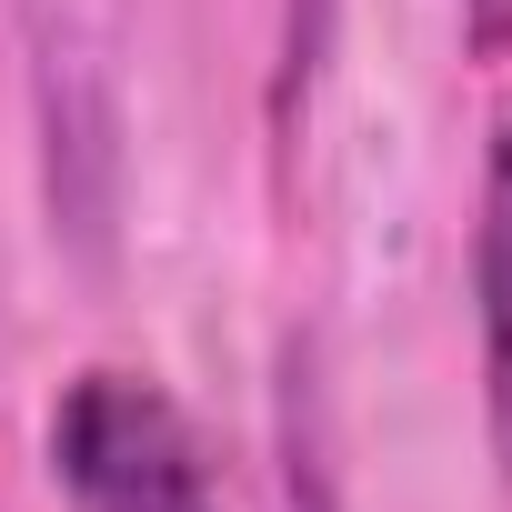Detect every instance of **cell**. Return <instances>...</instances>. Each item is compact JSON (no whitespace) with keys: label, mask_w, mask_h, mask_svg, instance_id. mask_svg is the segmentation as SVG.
<instances>
[{"label":"cell","mask_w":512,"mask_h":512,"mask_svg":"<svg viewBox=\"0 0 512 512\" xmlns=\"http://www.w3.org/2000/svg\"><path fill=\"white\" fill-rule=\"evenodd\" d=\"M472 322H482V422L512 472V111L482 151V211H472Z\"/></svg>","instance_id":"2"},{"label":"cell","mask_w":512,"mask_h":512,"mask_svg":"<svg viewBox=\"0 0 512 512\" xmlns=\"http://www.w3.org/2000/svg\"><path fill=\"white\" fill-rule=\"evenodd\" d=\"M462 11V51L472 61H512V0H452Z\"/></svg>","instance_id":"3"},{"label":"cell","mask_w":512,"mask_h":512,"mask_svg":"<svg viewBox=\"0 0 512 512\" xmlns=\"http://www.w3.org/2000/svg\"><path fill=\"white\" fill-rule=\"evenodd\" d=\"M51 482L71 512H221L181 402L111 362L51 402Z\"/></svg>","instance_id":"1"}]
</instances>
